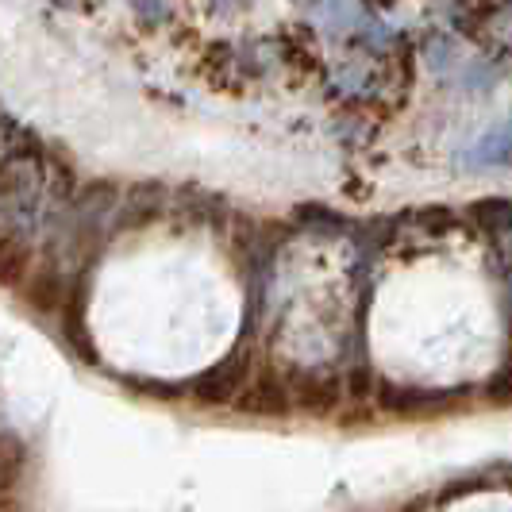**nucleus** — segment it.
Listing matches in <instances>:
<instances>
[{"instance_id": "f257e3e1", "label": "nucleus", "mask_w": 512, "mask_h": 512, "mask_svg": "<svg viewBox=\"0 0 512 512\" xmlns=\"http://www.w3.org/2000/svg\"><path fill=\"white\" fill-rule=\"evenodd\" d=\"M316 20L332 35H359L366 43H385V27L362 8L359 0H316Z\"/></svg>"}, {"instance_id": "f03ea898", "label": "nucleus", "mask_w": 512, "mask_h": 512, "mask_svg": "<svg viewBox=\"0 0 512 512\" xmlns=\"http://www.w3.org/2000/svg\"><path fill=\"white\" fill-rule=\"evenodd\" d=\"M247 378H251V359H247V351H235L224 362H216L205 378H197L193 389L201 401L220 405V401H235L247 389Z\"/></svg>"}, {"instance_id": "7ed1b4c3", "label": "nucleus", "mask_w": 512, "mask_h": 512, "mask_svg": "<svg viewBox=\"0 0 512 512\" xmlns=\"http://www.w3.org/2000/svg\"><path fill=\"white\" fill-rule=\"evenodd\" d=\"M512 162V120L501 128L486 131L470 151H466V166H505Z\"/></svg>"}, {"instance_id": "20e7f679", "label": "nucleus", "mask_w": 512, "mask_h": 512, "mask_svg": "<svg viewBox=\"0 0 512 512\" xmlns=\"http://www.w3.org/2000/svg\"><path fill=\"white\" fill-rule=\"evenodd\" d=\"M339 401V382L328 378V374H305L293 382V405H305V409L320 412V409H332Z\"/></svg>"}, {"instance_id": "39448f33", "label": "nucleus", "mask_w": 512, "mask_h": 512, "mask_svg": "<svg viewBox=\"0 0 512 512\" xmlns=\"http://www.w3.org/2000/svg\"><path fill=\"white\" fill-rule=\"evenodd\" d=\"M486 397L489 401H501V405H512V355L497 366V374L486 382Z\"/></svg>"}, {"instance_id": "423d86ee", "label": "nucleus", "mask_w": 512, "mask_h": 512, "mask_svg": "<svg viewBox=\"0 0 512 512\" xmlns=\"http://www.w3.org/2000/svg\"><path fill=\"white\" fill-rule=\"evenodd\" d=\"M12 235H20V231H12V228H4V220H0V247L12 239Z\"/></svg>"}]
</instances>
